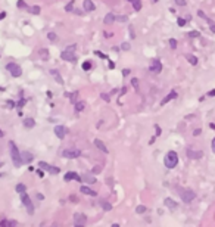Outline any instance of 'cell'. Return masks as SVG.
I'll return each mask as SVG.
<instances>
[{"mask_svg":"<svg viewBox=\"0 0 215 227\" xmlns=\"http://www.w3.org/2000/svg\"><path fill=\"white\" fill-rule=\"evenodd\" d=\"M9 151H11V158H12V161H14V165L16 167V168H19L21 165H22V159H21V153H19V149H18V146L11 140L9 142Z\"/></svg>","mask_w":215,"mask_h":227,"instance_id":"cell-1","label":"cell"},{"mask_svg":"<svg viewBox=\"0 0 215 227\" xmlns=\"http://www.w3.org/2000/svg\"><path fill=\"white\" fill-rule=\"evenodd\" d=\"M177 192H178V195H180L181 201H183V202H186V203H190V202H192V201H194V198H196V193H194L193 190H190V189L177 187Z\"/></svg>","mask_w":215,"mask_h":227,"instance_id":"cell-2","label":"cell"},{"mask_svg":"<svg viewBox=\"0 0 215 227\" xmlns=\"http://www.w3.org/2000/svg\"><path fill=\"white\" fill-rule=\"evenodd\" d=\"M164 164H165V167H167V168H175V167H177V164H178V155H177V152L169 151V152L165 155Z\"/></svg>","mask_w":215,"mask_h":227,"instance_id":"cell-3","label":"cell"},{"mask_svg":"<svg viewBox=\"0 0 215 227\" xmlns=\"http://www.w3.org/2000/svg\"><path fill=\"white\" fill-rule=\"evenodd\" d=\"M6 68H8V71L12 74V77H15V78H18V77L22 75V69H21V66H19L18 64L9 62V64L6 65Z\"/></svg>","mask_w":215,"mask_h":227,"instance_id":"cell-4","label":"cell"},{"mask_svg":"<svg viewBox=\"0 0 215 227\" xmlns=\"http://www.w3.org/2000/svg\"><path fill=\"white\" fill-rule=\"evenodd\" d=\"M87 217L83 212H75L74 214V227H85Z\"/></svg>","mask_w":215,"mask_h":227,"instance_id":"cell-5","label":"cell"},{"mask_svg":"<svg viewBox=\"0 0 215 227\" xmlns=\"http://www.w3.org/2000/svg\"><path fill=\"white\" fill-rule=\"evenodd\" d=\"M21 202L24 203V206L27 208V211H28L30 214H33V212H34V205H33V202H31L30 196L27 195V192H25V193H21Z\"/></svg>","mask_w":215,"mask_h":227,"instance_id":"cell-6","label":"cell"},{"mask_svg":"<svg viewBox=\"0 0 215 227\" xmlns=\"http://www.w3.org/2000/svg\"><path fill=\"white\" fill-rule=\"evenodd\" d=\"M81 155V151L80 149H65L62 152V156L63 158H68V159H74V158H78Z\"/></svg>","mask_w":215,"mask_h":227,"instance_id":"cell-7","label":"cell"},{"mask_svg":"<svg viewBox=\"0 0 215 227\" xmlns=\"http://www.w3.org/2000/svg\"><path fill=\"white\" fill-rule=\"evenodd\" d=\"M38 165H40V168H41V170H46V171H47V173H50V174H59V173H61V170H59L58 167H53V165H50V164H47V162L40 161V162H38Z\"/></svg>","mask_w":215,"mask_h":227,"instance_id":"cell-8","label":"cell"},{"mask_svg":"<svg viewBox=\"0 0 215 227\" xmlns=\"http://www.w3.org/2000/svg\"><path fill=\"white\" fill-rule=\"evenodd\" d=\"M61 58H62L63 61H68V62H75V61H77V56H75L74 52H71V50H63V52L61 53Z\"/></svg>","mask_w":215,"mask_h":227,"instance_id":"cell-9","label":"cell"},{"mask_svg":"<svg viewBox=\"0 0 215 227\" xmlns=\"http://www.w3.org/2000/svg\"><path fill=\"white\" fill-rule=\"evenodd\" d=\"M186 153H187V156L190 159H200L203 156V152L202 151H194V149H187Z\"/></svg>","mask_w":215,"mask_h":227,"instance_id":"cell-10","label":"cell"},{"mask_svg":"<svg viewBox=\"0 0 215 227\" xmlns=\"http://www.w3.org/2000/svg\"><path fill=\"white\" fill-rule=\"evenodd\" d=\"M150 71L155 72V74H159V72L162 71V64H161V61H158V59L152 61V64H150Z\"/></svg>","mask_w":215,"mask_h":227,"instance_id":"cell-11","label":"cell"},{"mask_svg":"<svg viewBox=\"0 0 215 227\" xmlns=\"http://www.w3.org/2000/svg\"><path fill=\"white\" fill-rule=\"evenodd\" d=\"M55 134L58 139H63L66 136V128L65 126H55Z\"/></svg>","mask_w":215,"mask_h":227,"instance_id":"cell-12","label":"cell"},{"mask_svg":"<svg viewBox=\"0 0 215 227\" xmlns=\"http://www.w3.org/2000/svg\"><path fill=\"white\" fill-rule=\"evenodd\" d=\"M63 180L65 181H71V180H77V181H81V177L75 173V171H68L65 176H63Z\"/></svg>","mask_w":215,"mask_h":227,"instance_id":"cell-13","label":"cell"},{"mask_svg":"<svg viewBox=\"0 0 215 227\" xmlns=\"http://www.w3.org/2000/svg\"><path fill=\"white\" fill-rule=\"evenodd\" d=\"M81 180H84V183H88V184H94L96 183V177L91 173H84Z\"/></svg>","mask_w":215,"mask_h":227,"instance_id":"cell-14","label":"cell"},{"mask_svg":"<svg viewBox=\"0 0 215 227\" xmlns=\"http://www.w3.org/2000/svg\"><path fill=\"white\" fill-rule=\"evenodd\" d=\"M21 159H22V162H27V164H30V162L34 159V155H33L31 152H28V151H24V152L21 153Z\"/></svg>","mask_w":215,"mask_h":227,"instance_id":"cell-15","label":"cell"},{"mask_svg":"<svg viewBox=\"0 0 215 227\" xmlns=\"http://www.w3.org/2000/svg\"><path fill=\"white\" fill-rule=\"evenodd\" d=\"M83 9L85 12H93L96 9V6H94V3L91 2V0H84L83 2Z\"/></svg>","mask_w":215,"mask_h":227,"instance_id":"cell-16","label":"cell"},{"mask_svg":"<svg viewBox=\"0 0 215 227\" xmlns=\"http://www.w3.org/2000/svg\"><path fill=\"white\" fill-rule=\"evenodd\" d=\"M80 192H81L83 195H87V196H97V193H96L94 190H91L90 187H87V186H81V187H80Z\"/></svg>","mask_w":215,"mask_h":227,"instance_id":"cell-17","label":"cell"},{"mask_svg":"<svg viewBox=\"0 0 215 227\" xmlns=\"http://www.w3.org/2000/svg\"><path fill=\"white\" fill-rule=\"evenodd\" d=\"M164 203H165V206L169 208V209H177V208H178V203H177L175 201H172L171 198H167V199L164 201Z\"/></svg>","mask_w":215,"mask_h":227,"instance_id":"cell-18","label":"cell"},{"mask_svg":"<svg viewBox=\"0 0 215 227\" xmlns=\"http://www.w3.org/2000/svg\"><path fill=\"white\" fill-rule=\"evenodd\" d=\"M178 94H177V91L175 90H171V93L168 94V96H165L164 99H162V102H161V105H165V103H168L169 100H172V99H175Z\"/></svg>","mask_w":215,"mask_h":227,"instance_id":"cell-19","label":"cell"},{"mask_svg":"<svg viewBox=\"0 0 215 227\" xmlns=\"http://www.w3.org/2000/svg\"><path fill=\"white\" fill-rule=\"evenodd\" d=\"M94 146L99 149V151H102L103 153H108V148H106V145L102 142V140H99V139H96L94 140Z\"/></svg>","mask_w":215,"mask_h":227,"instance_id":"cell-20","label":"cell"},{"mask_svg":"<svg viewBox=\"0 0 215 227\" xmlns=\"http://www.w3.org/2000/svg\"><path fill=\"white\" fill-rule=\"evenodd\" d=\"M100 206L103 208V211H111L112 209V205L108 201H105V199H100Z\"/></svg>","mask_w":215,"mask_h":227,"instance_id":"cell-21","label":"cell"},{"mask_svg":"<svg viewBox=\"0 0 215 227\" xmlns=\"http://www.w3.org/2000/svg\"><path fill=\"white\" fill-rule=\"evenodd\" d=\"M85 108V102L84 100H77L75 102V112H81Z\"/></svg>","mask_w":215,"mask_h":227,"instance_id":"cell-22","label":"cell"},{"mask_svg":"<svg viewBox=\"0 0 215 227\" xmlns=\"http://www.w3.org/2000/svg\"><path fill=\"white\" fill-rule=\"evenodd\" d=\"M128 2L133 5V8H134V11H140L142 9V0H128Z\"/></svg>","mask_w":215,"mask_h":227,"instance_id":"cell-23","label":"cell"},{"mask_svg":"<svg viewBox=\"0 0 215 227\" xmlns=\"http://www.w3.org/2000/svg\"><path fill=\"white\" fill-rule=\"evenodd\" d=\"M50 74L55 77V80H56V83H59V84H63V80H62V77H61V74L58 72V71H55V69H52L50 71Z\"/></svg>","mask_w":215,"mask_h":227,"instance_id":"cell-24","label":"cell"},{"mask_svg":"<svg viewBox=\"0 0 215 227\" xmlns=\"http://www.w3.org/2000/svg\"><path fill=\"white\" fill-rule=\"evenodd\" d=\"M114 21H115V16H114L112 14H108V15L105 16V19H103V22H105L106 25H111Z\"/></svg>","mask_w":215,"mask_h":227,"instance_id":"cell-25","label":"cell"},{"mask_svg":"<svg viewBox=\"0 0 215 227\" xmlns=\"http://www.w3.org/2000/svg\"><path fill=\"white\" fill-rule=\"evenodd\" d=\"M24 126H25L27 128H33V127L36 126V121H34L33 118H25V120H24Z\"/></svg>","mask_w":215,"mask_h":227,"instance_id":"cell-26","label":"cell"},{"mask_svg":"<svg viewBox=\"0 0 215 227\" xmlns=\"http://www.w3.org/2000/svg\"><path fill=\"white\" fill-rule=\"evenodd\" d=\"M16 192H18V193H25V192H27V186H25L24 183H18V184H16Z\"/></svg>","mask_w":215,"mask_h":227,"instance_id":"cell-27","label":"cell"},{"mask_svg":"<svg viewBox=\"0 0 215 227\" xmlns=\"http://www.w3.org/2000/svg\"><path fill=\"white\" fill-rule=\"evenodd\" d=\"M27 9H28V12L33 14V15H38V14H40V6H31V8H27Z\"/></svg>","mask_w":215,"mask_h":227,"instance_id":"cell-28","label":"cell"},{"mask_svg":"<svg viewBox=\"0 0 215 227\" xmlns=\"http://www.w3.org/2000/svg\"><path fill=\"white\" fill-rule=\"evenodd\" d=\"M47 37H49V40H50V41H53V43H56V41H58V36H56V33H53V31H50V33L47 34Z\"/></svg>","mask_w":215,"mask_h":227,"instance_id":"cell-29","label":"cell"},{"mask_svg":"<svg viewBox=\"0 0 215 227\" xmlns=\"http://www.w3.org/2000/svg\"><path fill=\"white\" fill-rule=\"evenodd\" d=\"M187 61H189L192 65H197V58L193 56V55H187Z\"/></svg>","mask_w":215,"mask_h":227,"instance_id":"cell-30","label":"cell"},{"mask_svg":"<svg viewBox=\"0 0 215 227\" xmlns=\"http://www.w3.org/2000/svg\"><path fill=\"white\" fill-rule=\"evenodd\" d=\"M81 68H83L84 71H90V69H91V62H90V61H85V62L81 65Z\"/></svg>","mask_w":215,"mask_h":227,"instance_id":"cell-31","label":"cell"},{"mask_svg":"<svg viewBox=\"0 0 215 227\" xmlns=\"http://www.w3.org/2000/svg\"><path fill=\"white\" fill-rule=\"evenodd\" d=\"M131 86L136 91H139V78H131Z\"/></svg>","mask_w":215,"mask_h":227,"instance_id":"cell-32","label":"cell"},{"mask_svg":"<svg viewBox=\"0 0 215 227\" xmlns=\"http://www.w3.org/2000/svg\"><path fill=\"white\" fill-rule=\"evenodd\" d=\"M136 212H137V214H143V212H146V206H145V205H139V206L136 208Z\"/></svg>","mask_w":215,"mask_h":227,"instance_id":"cell-33","label":"cell"},{"mask_svg":"<svg viewBox=\"0 0 215 227\" xmlns=\"http://www.w3.org/2000/svg\"><path fill=\"white\" fill-rule=\"evenodd\" d=\"M65 11H66V12H71V11H74V0H72V2H69V3L66 5Z\"/></svg>","mask_w":215,"mask_h":227,"instance_id":"cell-34","label":"cell"},{"mask_svg":"<svg viewBox=\"0 0 215 227\" xmlns=\"http://www.w3.org/2000/svg\"><path fill=\"white\" fill-rule=\"evenodd\" d=\"M168 43H169L171 49H175V47H177V40H175V39H169V41H168Z\"/></svg>","mask_w":215,"mask_h":227,"instance_id":"cell-35","label":"cell"},{"mask_svg":"<svg viewBox=\"0 0 215 227\" xmlns=\"http://www.w3.org/2000/svg\"><path fill=\"white\" fill-rule=\"evenodd\" d=\"M38 53L41 55V58H43V59H47V55H49V52H47L46 49H41V50H40Z\"/></svg>","mask_w":215,"mask_h":227,"instance_id":"cell-36","label":"cell"},{"mask_svg":"<svg viewBox=\"0 0 215 227\" xmlns=\"http://www.w3.org/2000/svg\"><path fill=\"white\" fill-rule=\"evenodd\" d=\"M121 49L127 52V50H130V49H131V46H130V43H122V44H121Z\"/></svg>","mask_w":215,"mask_h":227,"instance_id":"cell-37","label":"cell"},{"mask_svg":"<svg viewBox=\"0 0 215 227\" xmlns=\"http://www.w3.org/2000/svg\"><path fill=\"white\" fill-rule=\"evenodd\" d=\"M18 8H19V9H25V8H27V5H25L24 0H18Z\"/></svg>","mask_w":215,"mask_h":227,"instance_id":"cell-38","label":"cell"},{"mask_svg":"<svg viewBox=\"0 0 215 227\" xmlns=\"http://www.w3.org/2000/svg\"><path fill=\"white\" fill-rule=\"evenodd\" d=\"M175 3H177L178 6H186V5H187V0H175Z\"/></svg>","mask_w":215,"mask_h":227,"instance_id":"cell-39","label":"cell"},{"mask_svg":"<svg viewBox=\"0 0 215 227\" xmlns=\"http://www.w3.org/2000/svg\"><path fill=\"white\" fill-rule=\"evenodd\" d=\"M94 55H97V56H99V58H102V59H108V56H106V55H103V53H102V52H99V50H96V52H94Z\"/></svg>","mask_w":215,"mask_h":227,"instance_id":"cell-40","label":"cell"},{"mask_svg":"<svg viewBox=\"0 0 215 227\" xmlns=\"http://www.w3.org/2000/svg\"><path fill=\"white\" fill-rule=\"evenodd\" d=\"M177 22H178V25H180V27H184V25H186V19H184V18H178V21H177Z\"/></svg>","mask_w":215,"mask_h":227,"instance_id":"cell-41","label":"cell"},{"mask_svg":"<svg viewBox=\"0 0 215 227\" xmlns=\"http://www.w3.org/2000/svg\"><path fill=\"white\" fill-rule=\"evenodd\" d=\"M100 171H102V167H100V165H97V167H94V168H93V171H91V173H94V174H99Z\"/></svg>","mask_w":215,"mask_h":227,"instance_id":"cell-42","label":"cell"},{"mask_svg":"<svg viewBox=\"0 0 215 227\" xmlns=\"http://www.w3.org/2000/svg\"><path fill=\"white\" fill-rule=\"evenodd\" d=\"M102 99H103V100H106V102H109V100H111L109 94H106V93H102Z\"/></svg>","mask_w":215,"mask_h":227,"instance_id":"cell-43","label":"cell"},{"mask_svg":"<svg viewBox=\"0 0 215 227\" xmlns=\"http://www.w3.org/2000/svg\"><path fill=\"white\" fill-rule=\"evenodd\" d=\"M117 19H118V21H120V22H125V21H127V19H128V18H127V16H125V15H121V16H118V18H117Z\"/></svg>","mask_w":215,"mask_h":227,"instance_id":"cell-44","label":"cell"},{"mask_svg":"<svg viewBox=\"0 0 215 227\" xmlns=\"http://www.w3.org/2000/svg\"><path fill=\"white\" fill-rule=\"evenodd\" d=\"M37 174H38V177H40V178H43V177H44V171H43L41 168H40V170H37Z\"/></svg>","mask_w":215,"mask_h":227,"instance_id":"cell-45","label":"cell"},{"mask_svg":"<svg viewBox=\"0 0 215 227\" xmlns=\"http://www.w3.org/2000/svg\"><path fill=\"white\" fill-rule=\"evenodd\" d=\"M189 36H190V37H199V36H200V34H199V33H197V31H192V33H190V34H189Z\"/></svg>","mask_w":215,"mask_h":227,"instance_id":"cell-46","label":"cell"},{"mask_svg":"<svg viewBox=\"0 0 215 227\" xmlns=\"http://www.w3.org/2000/svg\"><path fill=\"white\" fill-rule=\"evenodd\" d=\"M200 133H202V130H200V128H196V130L193 131V134H194V136H199Z\"/></svg>","mask_w":215,"mask_h":227,"instance_id":"cell-47","label":"cell"},{"mask_svg":"<svg viewBox=\"0 0 215 227\" xmlns=\"http://www.w3.org/2000/svg\"><path fill=\"white\" fill-rule=\"evenodd\" d=\"M155 127H156V137H158V136L161 134V127H159V126H155Z\"/></svg>","mask_w":215,"mask_h":227,"instance_id":"cell-48","label":"cell"},{"mask_svg":"<svg viewBox=\"0 0 215 227\" xmlns=\"http://www.w3.org/2000/svg\"><path fill=\"white\" fill-rule=\"evenodd\" d=\"M211 148H212V152H215V139L212 140V143H211Z\"/></svg>","mask_w":215,"mask_h":227,"instance_id":"cell-49","label":"cell"},{"mask_svg":"<svg viewBox=\"0 0 215 227\" xmlns=\"http://www.w3.org/2000/svg\"><path fill=\"white\" fill-rule=\"evenodd\" d=\"M37 198H38V199H40V201H43V199H44V196H43V195H41V193H37Z\"/></svg>","mask_w":215,"mask_h":227,"instance_id":"cell-50","label":"cell"},{"mask_svg":"<svg viewBox=\"0 0 215 227\" xmlns=\"http://www.w3.org/2000/svg\"><path fill=\"white\" fill-rule=\"evenodd\" d=\"M208 96H215V89H214V90H211V91L208 93Z\"/></svg>","mask_w":215,"mask_h":227,"instance_id":"cell-51","label":"cell"},{"mask_svg":"<svg viewBox=\"0 0 215 227\" xmlns=\"http://www.w3.org/2000/svg\"><path fill=\"white\" fill-rule=\"evenodd\" d=\"M209 25H211V31L215 33V24H209Z\"/></svg>","mask_w":215,"mask_h":227,"instance_id":"cell-52","label":"cell"},{"mask_svg":"<svg viewBox=\"0 0 215 227\" xmlns=\"http://www.w3.org/2000/svg\"><path fill=\"white\" fill-rule=\"evenodd\" d=\"M122 74H124V75H128V74H130V69H124Z\"/></svg>","mask_w":215,"mask_h":227,"instance_id":"cell-53","label":"cell"},{"mask_svg":"<svg viewBox=\"0 0 215 227\" xmlns=\"http://www.w3.org/2000/svg\"><path fill=\"white\" fill-rule=\"evenodd\" d=\"M109 68H111V69H114V68H115V65H114V62H109Z\"/></svg>","mask_w":215,"mask_h":227,"instance_id":"cell-54","label":"cell"},{"mask_svg":"<svg viewBox=\"0 0 215 227\" xmlns=\"http://www.w3.org/2000/svg\"><path fill=\"white\" fill-rule=\"evenodd\" d=\"M72 202H77V198H74V195H71V198H69Z\"/></svg>","mask_w":215,"mask_h":227,"instance_id":"cell-55","label":"cell"},{"mask_svg":"<svg viewBox=\"0 0 215 227\" xmlns=\"http://www.w3.org/2000/svg\"><path fill=\"white\" fill-rule=\"evenodd\" d=\"M155 139H156V136H153V137H152V139H150V142H149V143H150V145H152V143H153V142H155Z\"/></svg>","mask_w":215,"mask_h":227,"instance_id":"cell-56","label":"cell"},{"mask_svg":"<svg viewBox=\"0 0 215 227\" xmlns=\"http://www.w3.org/2000/svg\"><path fill=\"white\" fill-rule=\"evenodd\" d=\"M5 16H6V14H5V12H3V14H2V15H0V19H3V18H5Z\"/></svg>","mask_w":215,"mask_h":227,"instance_id":"cell-57","label":"cell"},{"mask_svg":"<svg viewBox=\"0 0 215 227\" xmlns=\"http://www.w3.org/2000/svg\"><path fill=\"white\" fill-rule=\"evenodd\" d=\"M209 127H211L212 130H215V124H209Z\"/></svg>","mask_w":215,"mask_h":227,"instance_id":"cell-58","label":"cell"},{"mask_svg":"<svg viewBox=\"0 0 215 227\" xmlns=\"http://www.w3.org/2000/svg\"><path fill=\"white\" fill-rule=\"evenodd\" d=\"M3 136H5V133H3L2 130H0V137H3Z\"/></svg>","mask_w":215,"mask_h":227,"instance_id":"cell-59","label":"cell"},{"mask_svg":"<svg viewBox=\"0 0 215 227\" xmlns=\"http://www.w3.org/2000/svg\"><path fill=\"white\" fill-rule=\"evenodd\" d=\"M112 227H120V224H117V223H115V224H112Z\"/></svg>","mask_w":215,"mask_h":227,"instance_id":"cell-60","label":"cell"},{"mask_svg":"<svg viewBox=\"0 0 215 227\" xmlns=\"http://www.w3.org/2000/svg\"><path fill=\"white\" fill-rule=\"evenodd\" d=\"M152 2H153V3H156V2H158V0H152Z\"/></svg>","mask_w":215,"mask_h":227,"instance_id":"cell-61","label":"cell"},{"mask_svg":"<svg viewBox=\"0 0 215 227\" xmlns=\"http://www.w3.org/2000/svg\"><path fill=\"white\" fill-rule=\"evenodd\" d=\"M2 165H3V162H0V167H2Z\"/></svg>","mask_w":215,"mask_h":227,"instance_id":"cell-62","label":"cell"},{"mask_svg":"<svg viewBox=\"0 0 215 227\" xmlns=\"http://www.w3.org/2000/svg\"><path fill=\"white\" fill-rule=\"evenodd\" d=\"M0 177H2V174H0Z\"/></svg>","mask_w":215,"mask_h":227,"instance_id":"cell-63","label":"cell"}]
</instances>
